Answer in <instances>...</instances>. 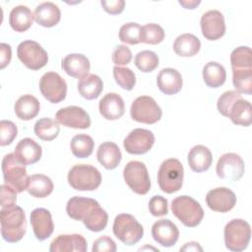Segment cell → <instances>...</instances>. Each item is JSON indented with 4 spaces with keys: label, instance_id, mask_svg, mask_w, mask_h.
I'll return each mask as SVG.
<instances>
[{
    "label": "cell",
    "instance_id": "c3c4849f",
    "mask_svg": "<svg viewBox=\"0 0 252 252\" xmlns=\"http://www.w3.org/2000/svg\"><path fill=\"white\" fill-rule=\"evenodd\" d=\"M1 209L8 208L16 204L17 201V191L10 186L9 184H2L1 185Z\"/></svg>",
    "mask_w": 252,
    "mask_h": 252
},
{
    "label": "cell",
    "instance_id": "ee69618b",
    "mask_svg": "<svg viewBox=\"0 0 252 252\" xmlns=\"http://www.w3.org/2000/svg\"><path fill=\"white\" fill-rule=\"evenodd\" d=\"M242 97L241 96V94H239L238 92L236 91H227V92H224L218 99V102H217V107H218V110L219 112L227 117L228 116V112H229V109L231 107V105L234 103V101L238 98Z\"/></svg>",
    "mask_w": 252,
    "mask_h": 252
},
{
    "label": "cell",
    "instance_id": "ab89813d",
    "mask_svg": "<svg viewBox=\"0 0 252 252\" xmlns=\"http://www.w3.org/2000/svg\"><path fill=\"white\" fill-rule=\"evenodd\" d=\"M134 62L140 71L149 73L158 66V57L154 51L143 50L136 54Z\"/></svg>",
    "mask_w": 252,
    "mask_h": 252
},
{
    "label": "cell",
    "instance_id": "6da1fadb",
    "mask_svg": "<svg viewBox=\"0 0 252 252\" xmlns=\"http://www.w3.org/2000/svg\"><path fill=\"white\" fill-rule=\"evenodd\" d=\"M0 222L1 235L5 241L16 243L24 237L27 228V220L26 214L21 207L13 205L1 209Z\"/></svg>",
    "mask_w": 252,
    "mask_h": 252
},
{
    "label": "cell",
    "instance_id": "60d3db41",
    "mask_svg": "<svg viewBox=\"0 0 252 252\" xmlns=\"http://www.w3.org/2000/svg\"><path fill=\"white\" fill-rule=\"evenodd\" d=\"M164 31L158 24H147L142 27L141 31V42L147 44L160 43L164 38Z\"/></svg>",
    "mask_w": 252,
    "mask_h": 252
},
{
    "label": "cell",
    "instance_id": "d4e9b609",
    "mask_svg": "<svg viewBox=\"0 0 252 252\" xmlns=\"http://www.w3.org/2000/svg\"><path fill=\"white\" fill-rule=\"evenodd\" d=\"M34 21L41 27L51 28L56 26L61 19V12L58 6L52 2H43L36 6Z\"/></svg>",
    "mask_w": 252,
    "mask_h": 252
},
{
    "label": "cell",
    "instance_id": "30bf717a",
    "mask_svg": "<svg viewBox=\"0 0 252 252\" xmlns=\"http://www.w3.org/2000/svg\"><path fill=\"white\" fill-rule=\"evenodd\" d=\"M17 55L20 61L31 70H39L48 61L47 52L34 40H24L17 48Z\"/></svg>",
    "mask_w": 252,
    "mask_h": 252
},
{
    "label": "cell",
    "instance_id": "9c48e42d",
    "mask_svg": "<svg viewBox=\"0 0 252 252\" xmlns=\"http://www.w3.org/2000/svg\"><path fill=\"white\" fill-rule=\"evenodd\" d=\"M123 177L130 189L139 195H145L151 189L148 169L141 161H129L123 169Z\"/></svg>",
    "mask_w": 252,
    "mask_h": 252
},
{
    "label": "cell",
    "instance_id": "f6af8a7d",
    "mask_svg": "<svg viewBox=\"0 0 252 252\" xmlns=\"http://www.w3.org/2000/svg\"><path fill=\"white\" fill-rule=\"evenodd\" d=\"M18 129L14 122L10 120H1L0 122V145H10L17 137Z\"/></svg>",
    "mask_w": 252,
    "mask_h": 252
},
{
    "label": "cell",
    "instance_id": "7a4b0ae2",
    "mask_svg": "<svg viewBox=\"0 0 252 252\" xmlns=\"http://www.w3.org/2000/svg\"><path fill=\"white\" fill-rule=\"evenodd\" d=\"M184 169L177 158H168L161 162L158 172V183L161 191L172 194L181 189Z\"/></svg>",
    "mask_w": 252,
    "mask_h": 252
},
{
    "label": "cell",
    "instance_id": "816d5d0a",
    "mask_svg": "<svg viewBox=\"0 0 252 252\" xmlns=\"http://www.w3.org/2000/svg\"><path fill=\"white\" fill-rule=\"evenodd\" d=\"M12 49L8 43H0V68L4 69L11 61Z\"/></svg>",
    "mask_w": 252,
    "mask_h": 252
},
{
    "label": "cell",
    "instance_id": "f907efd6",
    "mask_svg": "<svg viewBox=\"0 0 252 252\" xmlns=\"http://www.w3.org/2000/svg\"><path fill=\"white\" fill-rule=\"evenodd\" d=\"M100 4L105 12L111 15H118L123 12L125 7V1L124 0H110L105 1L101 0Z\"/></svg>",
    "mask_w": 252,
    "mask_h": 252
},
{
    "label": "cell",
    "instance_id": "83f0119b",
    "mask_svg": "<svg viewBox=\"0 0 252 252\" xmlns=\"http://www.w3.org/2000/svg\"><path fill=\"white\" fill-rule=\"evenodd\" d=\"M33 19L34 16L29 7L18 5L14 7L10 12L9 24L14 31L23 32L31 28Z\"/></svg>",
    "mask_w": 252,
    "mask_h": 252
},
{
    "label": "cell",
    "instance_id": "52a82bcc",
    "mask_svg": "<svg viewBox=\"0 0 252 252\" xmlns=\"http://www.w3.org/2000/svg\"><path fill=\"white\" fill-rule=\"evenodd\" d=\"M2 172L5 183L12 186L18 193L27 190L29 176L26 164L21 162L15 154H8L3 158Z\"/></svg>",
    "mask_w": 252,
    "mask_h": 252
},
{
    "label": "cell",
    "instance_id": "8992f818",
    "mask_svg": "<svg viewBox=\"0 0 252 252\" xmlns=\"http://www.w3.org/2000/svg\"><path fill=\"white\" fill-rule=\"evenodd\" d=\"M112 230L114 235L125 245L131 246L141 240L144 235L142 224L129 214H120L115 217Z\"/></svg>",
    "mask_w": 252,
    "mask_h": 252
},
{
    "label": "cell",
    "instance_id": "8fae6325",
    "mask_svg": "<svg viewBox=\"0 0 252 252\" xmlns=\"http://www.w3.org/2000/svg\"><path fill=\"white\" fill-rule=\"evenodd\" d=\"M39 90L49 102L58 103L66 97L67 84L58 73L46 72L39 80Z\"/></svg>",
    "mask_w": 252,
    "mask_h": 252
},
{
    "label": "cell",
    "instance_id": "d590c367",
    "mask_svg": "<svg viewBox=\"0 0 252 252\" xmlns=\"http://www.w3.org/2000/svg\"><path fill=\"white\" fill-rule=\"evenodd\" d=\"M72 154L78 158H86L93 154L94 142L87 134H78L73 137L70 144Z\"/></svg>",
    "mask_w": 252,
    "mask_h": 252
},
{
    "label": "cell",
    "instance_id": "7c38bea8",
    "mask_svg": "<svg viewBox=\"0 0 252 252\" xmlns=\"http://www.w3.org/2000/svg\"><path fill=\"white\" fill-rule=\"evenodd\" d=\"M244 170V160L235 153L223 154L219 158L216 167L217 175L229 181H238L243 176Z\"/></svg>",
    "mask_w": 252,
    "mask_h": 252
},
{
    "label": "cell",
    "instance_id": "277c9868",
    "mask_svg": "<svg viewBox=\"0 0 252 252\" xmlns=\"http://www.w3.org/2000/svg\"><path fill=\"white\" fill-rule=\"evenodd\" d=\"M68 183L78 191H94L101 183V174L90 164H76L68 172Z\"/></svg>",
    "mask_w": 252,
    "mask_h": 252
},
{
    "label": "cell",
    "instance_id": "4316f807",
    "mask_svg": "<svg viewBox=\"0 0 252 252\" xmlns=\"http://www.w3.org/2000/svg\"><path fill=\"white\" fill-rule=\"evenodd\" d=\"M187 158L190 168L198 173L208 170L213 161L211 151L203 145L194 146L189 151Z\"/></svg>",
    "mask_w": 252,
    "mask_h": 252
},
{
    "label": "cell",
    "instance_id": "ac0fdd59",
    "mask_svg": "<svg viewBox=\"0 0 252 252\" xmlns=\"http://www.w3.org/2000/svg\"><path fill=\"white\" fill-rule=\"evenodd\" d=\"M152 236L163 247L173 246L179 237V230L170 220H159L152 226Z\"/></svg>",
    "mask_w": 252,
    "mask_h": 252
},
{
    "label": "cell",
    "instance_id": "f1b7e54d",
    "mask_svg": "<svg viewBox=\"0 0 252 252\" xmlns=\"http://www.w3.org/2000/svg\"><path fill=\"white\" fill-rule=\"evenodd\" d=\"M40 104L38 99L32 94H24L20 96L14 105V110L18 118L21 120H31L39 112Z\"/></svg>",
    "mask_w": 252,
    "mask_h": 252
},
{
    "label": "cell",
    "instance_id": "9a60e30c",
    "mask_svg": "<svg viewBox=\"0 0 252 252\" xmlns=\"http://www.w3.org/2000/svg\"><path fill=\"white\" fill-rule=\"evenodd\" d=\"M200 25L203 35L209 40H217L225 33L224 17L218 10H210L203 14Z\"/></svg>",
    "mask_w": 252,
    "mask_h": 252
},
{
    "label": "cell",
    "instance_id": "f35d334b",
    "mask_svg": "<svg viewBox=\"0 0 252 252\" xmlns=\"http://www.w3.org/2000/svg\"><path fill=\"white\" fill-rule=\"evenodd\" d=\"M232 83L239 94H252V69L232 70Z\"/></svg>",
    "mask_w": 252,
    "mask_h": 252
},
{
    "label": "cell",
    "instance_id": "44dd1931",
    "mask_svg": "<svg viewBox=\"0 0 252 252\" xmlns=\"http://www.w3.org/2000/svg\"><path fill=\"white\" fill-rule=\"evenodd\" d=\"M157 84L161 93L172 95L181 91L183 80L181 74L176 69L164 68L158 73Z\"/></svg>",
    "mask_w": 252,
    "mask_h": 252
},
{
    "label": "cell",
    "instance_id": "bcb514c9",
    "mask_svg": "<svg viewBox=\"0 0 252 252\" xmlns=\"http://www.w3.org/2000/svg\"><path fill=\"white\" fill-rule=\"evenodd\" d=\"M149 210L155 217L165 216L168 214V202L164 197L156 195L149 202Z\"/></svg>",
    "mask_w": 252,
    "mask_h": 252
},
{
    "label": "cell",
    "instance_id": "1f68e13d",
    "mask_svg": "<svg viewBox=\"0 0 252 252\" xmlns=\"http://www.w3.org/2000/svg\"><path fill=\"white\" fill-rule=\"evenodd\" d=\"M201 48L200 39L192 33H183L176 37L173 43L174 52L182 57L196 55Z\"/></svg>",
    "mask_w": 252,
    "mask_h": 252
},
{
    "label": "cell",
    "instance_id": "e0dca14e",
    "mask_svg": "<svg viewBox=\"0 0 252 252\" xmlns=\"http://www.w3.org/2000/svg\"><path fill=\"white\" fill-rule=\"evenodd\" d=\"M31 224L34 236L39 241L47 239L54 230L51 214L44 208H36L31 213Z\"/></svg>",
    "mask_w": 252,
    "mask_h": 252
},
{
    "label": "cell",
    "instance_id": "cb8c5ba5",
    "mask_svg": "<svg viewBox=\"0 0 252 252\" xmlns=\"http://www.w3.org/2000/svg\"><path fill=\"white\" fill-rule=\"evenodd\" d=\"M61 66L67 75L77 79L87 76L91 68L89 59L85 55L79 53L68 54L62 60Z\"/></svg>",
    "mask_w": 252,
    "mask_h": 252
},
{
    "label": "cell",
    "instance_id": "db71d44e",
    "mask_svg": "<svg viewBox=\"0 0 252 252\" xmlns=\"http://www.w3.org/2000/svg\"><path fill=\"white\" fill-rule=\"evenodd\" d=\"M201 3V1H179V4L182 5L185 9H195L196 6H198Z\"/></svg>",
    "mask_w": 252,
    "mask_h": 252
},
{
    "label": "cell",
    "instance_id": "f546056e",
    "mask_svg": "<svg viewBox=\"0 0 252 252\" xmlns=\"http://www.w3.org/2000/svg\"><path fill=\"white\" fill-rule=\"evenodd\" d=\"M227 117L230 118L232 123L235 125H240L244 127L250 126V124L252 123L251 103L243 97L236 99L231 105Z\"/></svg>",
    "mask_w": 252,
    "mask_h": 252
},
{
    "label": "cell",
    "instance_id": "74e56055",
    "mask_svg": "<svg viewBox=\"0 0 252 252\" xmlns=\"http://www.w3.org/2000/svg\"><path fill=\"white\" fill-rule=\"evenodd\" d=\"M230 64L232 70L252 69V52L248 46H239L232 50L230 54Z\"/></svg>",
    "mask_w": 252,
    "mask_h": 252
},
{
    "label": "cell",
    "instance_id": "ffe728a7",
    "mask_svg": "<svg viewBox=\"0 0 252 252\" xmlns=\"http://www.w3.org/2000/svg\"><path fill=\"white\" fill-rule=\"evenodd\" d=\"M98 110L101 116L107 120H117L125 112L123 98L116 93L106 94L98 103Z\"/></svg>",
    "mask_w": 252,
    "mask_h": 252
},
{
    "label": "cell",
    "instance_id": "2e32d148",
    "mask_svg": "<svg viewBox=\"0 0 252 252\" xmlns=\"http://www.w3.org/2000/svg\"><path fill=\"white\" fill-rule=\"evenodd\" d=\"M206 203L214 212L226 213L232 210L236 204V196L226 187H217L206 195Z\"/></svg>",
    "mask_w": 252,
    "mask_h": 252
},
{
    "label": "cell",
    "instance_id": "3957f363",
    "mask_svg": "<svg viewBox=\"0 0 252 252\" xmlns=\"http://www.w3.org/2000/svg\"><path fill=\"white\" fill-rule=\"evenodd\" d=\"M173 215L187 227L197 226L204 218V211L199 202L190 196H179L172 200Z\"/></svg>",
    "mask_w": 252,
    "mask_h": 252
},
{
    "label": "cell",
    "instance_id": "b9f144b4",
    "mask_svg": "<svg viewBox=\"0 0 252 252\" xmlns=\"http://www.w3.org/2000/svg\"><path fill=\"white\" fill-rule=\"evenodd\" d=\"M113 77L117 85L126 91H131L136 84L135 73L127 67L114 66Z\"/></svg>",
    "mask_w": 252,
    "mask_h": 252
},
{
    "label": "cell",
    "instance_id": "484cf974",
    "mask_svg": "<svg viewBox=\"0 0 252 252\" xmlns=\"http://www.w3.org/2000/svg\"><path fill=\"white\" fill-rule=\"evenodd\" d=\"M96 158L98 162L106 169H114L121 161L122 154L118 146L113 142H103L99 145Z\"/></svg>",
    "mask_w": 252,
    "mask_h": 252
},
{
    "label": "cell",
    "instance_id": "e575fe53",
    "mask_svg": "<svg viewBox=\"0 0 252 252\" xmlns=\"http://www.w3.org/2000/svg\"><path fill=\"white\" fill-rule=\"evenodd\" d=\"M33 131L39 139L43 141H52L58 136L60 132V126L57 120L43 117L35 122Z\"/></svg>",
    "mask_w": 252,
    "mask_h": 252
},
{
    "label": "cell",
    "instance_id": "7bdbcfd3",
    "mask_svg": "<svg viewBox=\"0 0 252 252\" xmlns=\"http://www.w3.org/2000/svg\"><path fill=\"white\" fill-rule=\"evenodd\" d=\"M142 27L137 23L124 24L119 30V39L128 44H138L141 42Z\"/></svg>",
    "mask_w": 252,
    "mask_h": 252
},
{
    "label": "cell",
    "instance_id": "5bb4252c",
    "mask_svg": "<svg viewBox=\"0 0 252 252\" xmlns=\"http://www.w3.org/2000/svg\"><path fill=\"white\" fill-rule=\"evenodd\" d=\"M55 118L59 124L74 129H88L91 126L89 113L84 108L76 105L59 109L56 112Z\"/></svg>",
    "mask_w": 252,
    "mask_h": 252
},
{
    "label": "cell",
    "instance_id": "603a6c76",
    "mask_svg": "<svg viewBox=\"0 0 252 252\" xmlns=\"http://www.w3.org/2000/svg\"><path fill=\"white\" fill-rule=\"evenodd\" d=\"M98 205V202L94 199L74 196L68 200L66 212L71 219L83 221L86 217Z\"/></svg>",
    "mask_w": 252,
    "mask_h": 252
},
{
    "label": "cell",
    "instance_id": "f5cc1de1",
    "mask_svg": "<svg viewBox=\"0 0 252 252\" xmlns=\"http://www.w3.org/2000/svg\"><path fill=\"white\" fill-rule=\"evenodd\" d=\"M180 251H203V248L199 245L198 242H188L183 247L180 248Z\"/></svg>",
    "mask_w": 252,
    "mask_h": 252
},
{
    "label": "cell",
    "instance_id": "d6a6232c",
    "mask_svg": "<svg viewBox=\"0 0 252 252\" xmlns=\"http://www.w3.org/2000/svg\"><path fill=\"white\" fill-rule=\"evenodd\" d=\"M52 180L44 174H32L29 176L27 191L35 198H45L53 191Z\"/></svg>",
    "mask_w": 252,
    "mask_h": 252
},
{
    "label": "cell",
    "instance_id": "4dcf8cb0",
    "mask_svg": "<svg viewBox=\"0 0 252 252\" xmlns=\"http://www.w3.org/2000/svg\"><path fill=\"white\" fill-rule=\"evenodd\" d=\"M79 94L86 99H94L99 96L103 90L102 80L95 74H88L79 79L77 84Z\"/></svg>",
    "mask_w": 252,
    "mask_h": 252
},
{
    "label": "cell",
    "instance_id": "681fc988",
    "mask_svg": "<svg viewBox=\"0 0 252 252\" xmlns=\"http://www.w3.org/2000/svg\"><path fill=\"white\" fill-rule=\"evenodd\" d=\"M116 249L117 247L114 240L107 235H103L97 238L94 242L92 251L93 252H115Z\"/></svg>",
    "mask_w": 252,
    "mask_h": 252
},
{
    "label": "cell",
    "instance_id": "8d00e7d4",
    "mask_svg": "<svg viewBox=\"0 0 252 252\" xmlns=\"http://www.w3.org/2000/svg\"><path fill=\"white\" fill-rule=\"evenodd\" d=\"M108 221V215L99 205L96 206L83 220L84 225L91 231L98 232L103 230Z\"/></svg>",
    "mask_w": 252,
    "mask_h": 252
},
{
    "label": "cell",
    "instance_id": "7dc6e473",
    "mask_svg": "<svg viewBox=\"0 0 252 252\" xmlns=\"http://www.w3.org/2000/svg\"><path fill=\"white\" fill-rule=\"evenodd\" d=\"M132 60V52L130 48L126 45H118L114 49L112 53V62L116 66H122L127 65Z\"/></svg>",
    "mask_w": 252,
    "mask_h": 252
},
{
    "label": "cell",
    "instance_id": "ba28073f",
    "mask_svg": "<svg viewBox=\"0 0 252 252\" xmlns=\"http://www.w3.org/2000/svg\"><path fill=\"white\" fill-rule=\"evenodd\" d=\"M131 118L145 124H155L161 118L162 111L157 101L148 95L138 96L131 104Z\"/></svg>",
    "mask_w": 252,
    "mask_h": 252
},
{
    "label": "cell",
    "instance_id": "836d02e7",
    "mask_svg": "<svg viewBox=\"0 0 252 252\" xmlns=\"http://www.w3.org/2000/svg\"><path fill=\"white\" fill-rule=\"evenodd\" d=\"M226 79V72L224 67L216 62H208L203 68V80L210 88H219L222 86Z\"/></svg>",
    "mask_w": 252,
    "mask_h": 252
},
{
    "label": "cell",
    "instance_id": "7402d4cb",
    "mask_svg": "<svg viewBox=\"0 0 252 252\" xmlns=\"http://www.w3.org/2000/svg\"><path fill=\"white\" fill-rule=\"evenodd\" d=\"M17 158L26 165L37 162L42 155L41 147L31 138L22 139L14 151Z\"/></svg>",
    "mask_w": 252,
    "mask_h": 252
},
{
    "label": "cell",
    "instance_id": "d6986e66",
    "mask_svg": "<svg viewBox=\"0 0 252 252\" xmlns=\"http://www.w3.org/2000/svg\"><path fill=\"white\" fill-rule=\"evenodd\" d=\"M88 245L85 237L78 233L60 234L49 246L50 252H85Z\"/></svg>",
    "mask_w": 252,
    "mask_h": 252
},
{
    "label": "cell",
    "instance_id": "5b68a950",
    "mask_svg": "<svg viewBox=\"0 0 252 252\" xmlns=\"http://www.w3.org/2000/svg\"><path fill=\"white\" fill-rule=\"evenodd\" d=\"M223 237L225 247L228 250L234 252L243 251L250 241V224L242 219H233L225 224Z\"/></svg>",
    "mask_w": 252,
    "mask_h": 252
},
{
    "label": "cell",
    "instance_id": "4fadbf2b",
    "mask_svg": "<svg viewBox=\"0 0 252 252\" xmlns=\"http://www.w3.org/2000/svg\"><path fill=\"white\" fill-rule=\"evenodd\" d=\"M155 144V135L152 131L142 128L132 130L124 139L123 146L127 153L143 155L148 153Z\"/></svg>",
    "mask_w": 252,
    "mask_h": 252
}]
</instances>
